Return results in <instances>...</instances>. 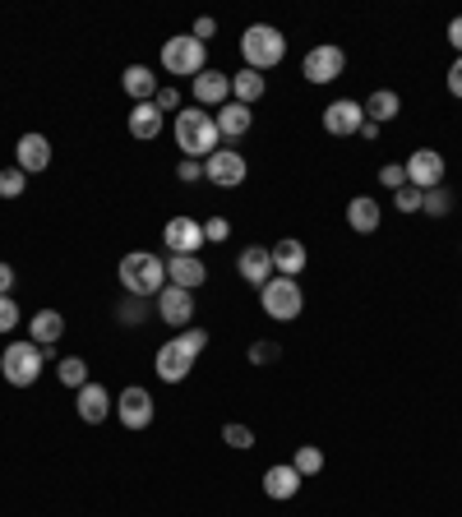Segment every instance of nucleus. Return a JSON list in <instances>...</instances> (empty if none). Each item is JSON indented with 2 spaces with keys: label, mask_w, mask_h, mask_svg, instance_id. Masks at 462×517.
<instances>
[{
  "label": "nucleus",
  "mask_w": 462,
  "mask_h": 517,
  "mask_svg": "<svg viewBox=\"0 0 462 517\" xmlns=\"http://www.w3.org/2000/svg\"><path fill=\"white\" fill-rule=\"evenodd\" d=\"M402 171H407V185H416L421 194L444 185V157H439L435 148H416V153L402 162Z\"/></svg>",
  "instance_id": "f8f14e48"
},
{
  "label": "nucleus",
  "mask_w": 462,
  "mask_h": 517,
  "mask_svg": "<svg viewBox=\"0 0 462 517\" xmlns=\"http://www.w3.org/2000/svg\"><path fill=\"white\" fill-rule=\"evenodd\" d=\"M121 88L134 102H153V97H158V74L148 70V65H130V70L121 74Z\"/></svg>",
  "instance_id": "bb28decb"
},
{
  "label": "nucleus",
  "mask_w": 462,
  "mask_h": 517,
  "mask_svg": "<svg viewBox=\"0 0 462 517\" xmlns=\"http://www.w3.org/2000/svg\"><path fill=\"white\" fill-rule=\"evenodd\" d=\"M305 485V476L292 467V462H278V467L264 471V494L268 499H278V504H287V499H296Z\"/></svg>",
  "instance_id": "aec40b11"
},
{
  "label": "nucleus",
  "mask_w": 462,
  "mask_h": 517,
  "mask_svg": "<svg viewBox=\"0 0 462 517\" xmlns=\"http://www.w3.org/2000/svg\"><path fill=\"white\" fill-rule=\"evenodd\" d=\"M236 273H241L250 287H264L268 277H273V254H268V245H245V250L236 254Z\"/></svg>",
  "instance_id": "412c9836"
},
{
  "label": "nucleus",
  "mask_w": 462,
  "mask_h": 517,
  "mask_svg": "<svg viewBox=\"0 0 462 517\" xmlns=\"http://www.w3.org/2000/svg\"><path fill=\"white\" fill-rule=\"evenodd\" d=\"M176 342H181V347H185V351H190V356H195V361H199V351L208 347V333H204V328H185V333H176Z\"/></svg>",
  "instance_id": "e433bc0d"
},
{
  "label": "nucleus",
  "mask_w": 462,
  "mask_h": 517,
  "mask_svg": "<svg viewBox=\"0 0 462 517\" xmlns=\"http://www.w3.org/2000/svg\"><path fill=\"white\" fill-rule=\"evenodd\" d=\"M61 337H65V314L61 310H37L33 314V324H28V342H37L51 361H56V342H61Z\"/></svg>",
  "instance_id": "6ab92c4d"
},
{
  "label": "nucleus",
  "mask_w": 462,
  "mask_h": 517,
  "mask_svg": "<svg viewBox=\"0 0 462 517\" xmlns=\"http://www.w3.org/2000/svg\"><path fill=\"white\" fill-rule=\"evenodd\" d=\"M449 93L462 97V56H453V65H449Z\"/></svg>",
  "instance_id": "c03bdc74"
},
{
  "label": "nucleus",
  "mask_w": 462,
  "mask_h": 517,
  "mask_svg": "<svg viewBox=\"0 0 462 517\" xmlns=\"http://www.w3.org/2000/svg\"><path fill=\"white\" fill-rule=\"evenodd\" d=\"M28 190V176L19 167H5L0 171V199H19Z\"/></svg>",
  "instance_id": "473e14b6"
},
{
  "label": "nucleus",
  "mask_w": 462,
  "mask_h": 517,
  "mask_svg": "<svg viewBox=\"0 0 462 517\" xmlns=\"http://www.w3.org/2000/svg\"><path fill=\"white\" fill-rule=\"evenodd\" d=\"M14 167L33 176V171H47L51 167V139L47 134H19V144H14Z\"/></svg>",
  "instance_id": "f3484780"
},
{
  "label": "nucleus",
  "mask_w": 462,
  "mask_h": 517,
  "mask_svg": "<svg viewBox=\"0 0 462 517\" xmlns=\"http://www.w3.org/2000/svg\"><path fill=\"white\" fill-rule=\"evenodd\" d=\"M379 222H384V208H379V199H370V194H356L352 204H347V227H352L356 236H375Z\"/></svg>",
  "instance_id": "5701e85b"
},
{
  "label": "nucleus",
  "mask_w": 462,
  "mask_h": 517,
  "mask_svg": "<svg viewBox=\"0 0 462 517\" xmlns=\"http://www.w3.org/2000/svg\"><path fill=\"white\" fill-rule=\"evenodd\" d=\"M292 467L301 471V476H319V471H324V448L301 444L296 448V457H292Z\"/></svg>",
  "instance_id": "7c9ffc66"
},
{
  "label": "nucleus",
  "mask_w": 462,
  "mask_h": 517,
  "mask_svg": "<svg viewBox=\"0 0 462 517\" xmlns=\"http://www.w3.org/2000/svg\"><path fill=\"white\" fill-rule=\"evenodd\" d=\"M241 56H245V70H259V74L278 70L287 61V37L273 24H250L241 33Z\"/></svg>",
  "instance_id": "7ed1b4c3"
},
{
  "label": "nucleus",
  "mask_w": 462,
  "mask_h": 517,
  "mask_svg": "<svg viewBox=\"0 0 462 517\" xmlns=\"http://www.w3.org/2000/svg\"><path fill=\"white\" fill-rule=\"evenodd\" d=\"M264 74L259 70H236L231 74V102H241V107H255L259 97H264Z\"/></svg>",
  "instance_id": "cd10ccee"
},
{
  "label": "nucleus",
  "mask_w": 462,
  "mask_h": 517,
  "mask_svg": "<svg viewBox=\"0 0 462 517\" xmlns=\"http://www.w3.org/2000/svg\"><path fill=\"white\" fill-rule=\"evenodd\" d=\"M167 282L181 291H199L208 282V264L199 254H171L167 259Z\"/></svg>",
  "instance_id": "a211bd4d"
},
{
  "label": "nucleus",
  "mask_w": 462,
  "mask_h": 517,
  "mask_svg": "<svg viewBox=\"0 0 462 517\" xmlns=\"http://www.w3.org/2000/svg\"><path fill=\"white\" fill-rule=\"evenodd\" d=\"M245 176H250V162H245L236 148H218V153L204 162V181L218 185V190H236V185H245Z\"/></svg>",
  "instance_id": "1a4fd4ad"
},
{
  "label": "nucleus",
  "mask_w": 462,
  "mask_h": 517,
  "mask_svg": "<svg viewBox=\"0 0 462 517\" xmlns=\"http://www.w3.org/2000/svg\"><path fill=\"white\" fill-rule=\"evenodd\" d=\"M273 273L278 277H301L305 264H310V254H305V241H296V236H282L278 245H273Z\"/></svg>",
  "instance_id": "4be33fe9"
},
{
  "label": "nucleus",
  "mask_w": 462,
  "mask_h": 517,
  "mask_svg": "<svg viewBox=\"0 0 462 517\" xmlns=\"http://www.w3.org/2000/svg\"><path fill=\"white\" fill-rule=\"evenodd\" d=\"M190 93H195V107H204V111L227 107V102H231V74L204 70L199 79H190Z\"/></svg>",
  "instance_id": "dca6fc26"
},
{
  "label": "nucleus",
  "mask_w": 462,
  "mask_h": 517,
  "mask_svg": "<svg viewBox=\"0 0 462 517\" xmlns=\"http://www.w3.org/2000/svg\"><path fill=\"white\" fill-rule=\"evenodd\" d=\"M222 444L236 448V453H245V448H255V430L241 425V421H227V425H222Z\"/></svg>",
  "instance_id": "2f4dec72"
},
{
  "label": "nucleus",
  "mask_w": 462,
  "mask_h": 517,
  "mask_svg": "<svg viewBox=\"0 0 462 517\" xmlns=\"http://www.w3.org/2000/svg\"><path fill=\"white\" fill-rule=\"evenodd\" d=\"M213 121H218L222 139H231V144H236V139H245V134H250V125H255V111L241 107V102H227V107L213 111Z\"/></svg>",
  "instance_id": "b1692460"
},
{
  "label": "nucleus",
  "mask_w": 462,
  "mask_h": 517,
  "mask_svg": "<svg viewBox=\"0 0 462 517\" xmlns=\"http://www.w3.org/2000/svg\"><path fill=\"white\" fill-rule=\"evenodd\" d=\"M162 70L176 74V79H199V74L208 70V47L199 42L195 33H176L162 42Z\"/></svg>",
  "instance_id": "39448f33"
},
{
  "label": "nucleus",
  "mask_w": 462,
  "mask_h": 517,
  "mask_svg": "<svg viewBox=\"0 0 462 517\" xmlns=\"http://www.w3.org/2000/svg\"><path fill=\"white\" fill-rule=\"evenodd\" d=\"M361 125H365V107L352 102V97H338V102L324 107V130L333 139H352V134H361Z\"/></svg>",
  "instance_id": "4468645a"
},
{
  "label": "nucleus",
  "mask_w": 462,
  "mask_h": 517,
  "mask_svg": "<svg viewBox=\"0 0 462 517\" xmlns=\"http://www.w3.org/2000/svg\"><path fill=\"white\" fill-rule=\"evenodd\" d=\"M116 421L125 425V430H148L153 425V416H158V407H153V393L148 388H139V384H130V388H121V397H116V411H111Z\"/></svg>",
  "instance_id": "0eeeda50"
},
{
  "label": "nucleus",
  "mask_w": 462,
  "mask_h": 517,
  "mask_svg": "<svg viewBox=\"0 0 462 517\" xmlns=\"http://www.w3.org/2000/svg\"><path fill=\"white\" fill-rule=\"evenodd\" d=\"M379 185H384V190H402V185H407L402 162H384V167H379Z\"/></svg>",
  "instance_id": "c9c22d12"
},
{
  "label": "nucleus",
  "mask_w": 462,
  "mask_h": 517,
  "mask_svg": "<svg viewBox=\"0 0 462 517\" xmlns=\"http://www.w3.org/2000/svg\"><path fill=\"white\" fill-rule=\"evenodd\" d=\"M449 47L462 56V14H458V19H449Z\"/></svg>",
  "instance_id": "49530a36"
},
{
  "label": "nucleus",
  "mask_w": 462,
  "mask_h": 517,
  "mask_svg": "<svg viewBox=\"0 0 462 517\" xmlns=\"http://www.w3.org/2000/svg\"><path fill=\"white\" fill-rule=\"evenodd\" d=\"M227 236H231V222H227V217H208V222H204V241H208V245H222Z\"/></svg>",
  "instance_id": "58836bf2"
},
{
  "label": "nucleus",
  "mask_w": 462,
  "mask_h": 517,
  "mask_svg": "<svg viewBox=\"0 0 462 517\" xmlns=\"http://www.w3.org/2000/svg\"><path fill=\"white\" fill-rule=\"evenodd\" d=\"M116 314H121V324H144V314H148V301H144V296H125V301H121V310H116Z\"/></svg>",
  "instance_id": "72a5a7b5"
},
{
  "label": "nucleus",
  "mask_w": 462,
  "mask_h": 517,
  "mask_svg": "<svg viewBox=\"0 0 462 517\" xmlns=\"http://www.w3.org/2000/svg\"><path fill=\"white\" fill-rule=\"evenodd\" d=\"M153 305H158V319L167 328H190L195 324V291H181V287H171L167 282Z\"/></svg>",
  "instance_id": "9d476101"
},
{
  "label": "nucleus",
  "mask_w": 462,
  "mask_h": 517,
  "mask_svg": "<svg viewBox=\"0 0 462 517\" xmlns=\"http://www.w3.org/2000/svg\"><path fill=\"white\" fill-rule=\"evenodd\" d=\"M47 351L37 347V342H28V337H19V342H10V347L0 351V374H5V384L10 388H33L37 374L47 370Z\"/></svg>",
  "instance_id": "20e7f679"
},
{
  "label": "nucleus",
  "mask_w": 462,
  "mask_h": 517,
  "mask_svg": "<svg viewBox=\"0 0 462 517\" xmlns=\"http://www.w3.org/2000/svg\"><path fill=\"white\" fill-rule=\"evenodd\" d=\"M153 107H158L162 111V116H167V111H176V107H181V88H158V97H153Z\"/></svg>",
  "instance_id": "79ce46f5"
},
{
  "label": "nucleus",
  "mask_w": 462,
  "mask_h": 517,
  "mask_svg": "<svg viewBox=\"0 0 462 517\" xmlns=\"http://www.w3.org/2000/svg\"><path fill=\"white\" fill-rule=\"evenodd\" d=\"M259 310H264L268 319H278V324L301 319V310H305L301 282H296V277H268L264 287H259Z\"/></svg>",
  "instance_id": "423d86ee"
},
{
  "label": "nucleus",
  "mask_w": 462,
  "mask_h": 517,
  "mask_svg": "<svg viewBox=\"0 0 462 517\" xmlns=\"http://www.w3.org/2000/svg\"><path fill=\"white\" fill-rule=\"evenodd\" d=\"M342 70H347V51L333 47V42H319V47L305 51V61H301V74L310 79V84H333V79H342Z\"/></svg>",
  "instance_id": "6e6552de"
},
{
  "label": "nucleus",
  "mask_w": 462,
  "mask_h": 517,
  "mask_svg": "<svg viewBox=\"0 0 462 517\" xmlns=\"http://www.w3.org/2000/svg\"><path fill=\"white\" fill-rule=\"evenodd\" d=\"M176 181H181V185L204 181V162H195V157H181V167H176Z\"/></svg>",
  "instance_id": "ea45409f"
},
{
  "label": "nucleus",
  "mask_w": 462,
  "mask_h": 517,
  "mask_svg": "<svg viewBox=\"0 0 462 517\" xmlns=\"http://www.w3.org/2000/svg\"><path fill=\"white\" fill-rule=\"evenodd\" d=\"M14 328H19V301L0 296V333H14Z\"/></svg>",
  "instance_id": "4c0bfd02"
},
{
  "label": "nucleus",
  "mask_w": 462,
  "mask_h": 517,
  "mask_svg": "<svg viewBox=\"0 0 462 517\" xmlns=\"http://www.w3.org/2000/svg\"><path fill=\"white\" fill-rule=\"evenodd\" d=\"M162 245H167V254H199L204 250V222H195V217H171L167 227H162Z\"/></svg>",
  "instance_id": "9b49d317"
},
{
  "label": "nucleus",
  "mask_w": 462,
  "mask_h": 517,
  "mask_svg": "<svg viewBox=\"0 0 462 517\" xmlns=\"http://www.w3.org/2000/svg\"><path fill=\"white\" fill-rule=\"evenodd\" d=\"M361 107H365V121H370V125H389V121H398L402 97L393 93V88H375V93L365 97Z\"/></svg>",
  "instance_id": "a878e982"
},
{
  "label": "nucleus",
  "mask_w": 462,
  "mask_h": 517,
  "mask_svg": "<svg viewBox=\"0 0 462 517\" xmlns=\"http://www.w3.org/2000/svg\"><path fill=\"white\" fill-rule=\"evenodd\" d=\"M116 277H121V287L130 296L158 301V291L167 287V259H158V254H148V250H130L121 259V268H116Z\"/></svg>",
  "instance_id": "f03ea898"
},
{
  "label": "nucleus",
  "mask_w": 462,
  "mask_h": 517,
  "mask_svg": "<svg viewBox=\"0 0 462 517\" xmlns=\"http://www.w3.org/2000/svg\"><path fill=\"white\" fill-rule=\"evenodd\" d=\"M74 411H79V421L84 425H102L111 411H116V397H111V388H102V384L88 379V384L74 393Z\"/></svg>",
  "instance_id": "2eb2a0df"
},
{
  "label": "nucleus",
  "mask_w": 462,
  "mask_h": 517,
  "mask_svg": "<svg viewBox=\"0 0 462 517\" xmlns=\"http://www.w3.org/2000/svg\"><path fill=\"white\" fill-rule=\"evenodd\" d=\"M125 125H130L134 139H144V144H148V139H158L162 125H167V121H162V111L153 107V102H134L130 116H125Z\"/></svg>",
  "instance_id": "393cba45"
},
{
  "label": "nucleus",
  "mask_w": 462,
  "mask_h": 517,
  "mask_svg": "<svg viewBox=\"0 0 462 517\" xmlns=\"http://www.w3.org/2000/svg\"><path fill=\"white\" fill-rule=\"evenodd\" d=\"M213 33H218V19H213V14H204V19H195V37H199V42H204V47H208V37H213Z\"/></svg>",
  "instance_id": "37998d69"
},
{
  "label": "nucleus",
  "mask_w": 462,
  "mask_h": 517,
  "mask_svg": "<svg viewBox=\"0 0 462 517\" xmlns=\"http://www.w3.org/2000/svg\"><path fill=\"white\" fill-rule=\"evenodd\" d=\"M421 213L435 217V222H444V217L453 213V194H449V185H435V190L421 194Z\"/></svg>",
  "instance_id": "c756f323"
},
{
  "label": "nucleus",
  "mask_w": 462,
  "mask_h": 517,
  "mask_svg": "<svg viewBox=\"0 0 462 517\" xmlns=\"http://www.w3.org/2000/svg\"><path fill=\"white\" fill-rule=\"evenodd\" d=\"M171 134H176V148H181L185 157H195V162H208V157L222 148L218 121H213V111H204V107L176 111V125H171Z\"/></svg>",
  "instance_id": "f257e3e1"
},
{
  "label": "nucleus",
  "mask_w": 462,
  "mask_h": 517,
  "mask_svg": "<svg viewBox=\"0 0 462 517\" xmlns=\"http://www.w3.org/2000/svg\"><path fill=\"white\" fill-rule=\"evenodd\" d=\"M14 282H19V277H14V268L5 264V259H0V296H10V291H14Z\"/></svg>",
  "instance_id": "a18cd8bd"
},
{
  "label": "nucleus",
  "mask_w": 462,
  "mask_h": 517,
  "mask_svg": "<svg viewBox=\"0 0 462 517\" xmlns=\"http://www.w3.org/2000/svg\"><path fill=\"white\" fill-rule=\"evenodd\" d=\"M278 356H282L278 342H255V347H250V361H255V365H273Z\"/></svg>",
  "instance_id": "a19ab883"
},
{
  "label": "nucleus",
  "mask_w": 462,
  "mask_h": 517,
  "mask_svg": "<svg viewBox=\"0 0 462 517\" xmlns=\"http://www.w3.org/2000/svg\"><path fill=\"white\" fill-rule=\"evenodd\" d=\"M56 379L79 393V388L88 384V361H84V356H61V361H56Z\"/></svg>",
  "instance_id": "c85d7f7f"
},
{
  "label": "nucleus",
  "mask_w": 462,
  "mask_h": 517,
  "mask_svg": "<svg viewBox=\"0 0 462 517\" xmlns=\"http://www.w3.org/2000/svg\"><path fill=\"white\" fill-rule=\"evenodd\" d=\"M153 370H158L162 384H185L190 370H195V356H190V351L171 337V342H162V347H158V356H153Z\"/></svg>",
  "instance_id": "ddd939ff"
},
{
  "label": "nucleus",
  "mask_w": 462,
  "mask_h": 517,
  "mask_svg": "<svg viewBox=\"0 0 462 517\" xmlns=\"http://www.w3.org/2000/svg\"><path fill=\"white\" fill-rule=\"evenodd\" d=\"M393 208H398V213H421V190H416V185L393 190Z\"/></svg>",
  "instance_id": "f704fd0d"
}]
</instances>
